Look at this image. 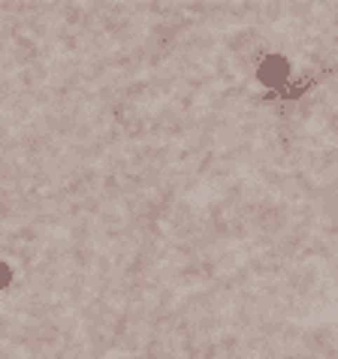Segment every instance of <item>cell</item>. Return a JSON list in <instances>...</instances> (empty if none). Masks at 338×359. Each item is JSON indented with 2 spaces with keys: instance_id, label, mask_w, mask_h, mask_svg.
Masks as SVG:
<instances>
[{
  "instance_id": "obj_1",
  "label": "cell",
  "mask_w": 338,
  "mask_h": 359,
  "mask_svg": "<svg viewBox=\"0 0 338 359\" xmlns=\"http://www.w3.org/2000/svg\"><path fill=\"white\" fill-rule=\"evenodd\" d=\"M287 73H290V69H287L284 57H266V64L260 67V79L266 85H281L287 79Z\"/></svg>"
},
{
  "instance_id": "obj_2",
  "label": "cell",
  "mask_w": 338,
  "mask_h": 359,
  "mask_svg": "<svg viewBox=\"0 0 338 359\" xmlns=\"http://www.w3.org/2000/svg\"><path fill=\"white\" fill-rule=\"evenodd\" d=\"M9 284V269H6V263H0V287H6Z\"/></svg>"
}]
</instances>
